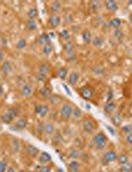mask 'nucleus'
Here are the masks:
<instances>
[{"label":"nucleus","mask_w":132,"mask_h":172,"mask_svg":"<svg viewBox=\"0 0 132 172\" xmlns=\"http://www.w3.org/2000/svg\"><path fill=\"white\" fill-rule=\"evenodd\" d=\"M93 143L95 147L98 150H105L107 146V138L103 132H99L94 136L93 138Z\"/></svg>","instance_id":"nucleus-1"},{"label":"nucleus","mask_w":132,"mask_h":172,"mask_svg":"<svg viewBox=\"0 0 132 172\" xmlns=\"http://www.w3.org/2000/svg\"><path fill=\"white\" fill-rule=\"evenodd\" d=\"M72 110L73 106L69 103H64L60 108V115L63 120H69L72 116Z\"/></svg>","instance_id":"nucleus-2"},{"label":"nucleus","mask_w":132,"mask_h":172,"mask_svg":"<svg viewBox=\"0 0 132 172\" xmlns=\"http://www.w3.org/2000/svg\"><path fill=\"white\" fill-rule=\"evenodd\" d=\"M83 130H84L86 133L88 134H92L95 132V129H96V127H95V124L94 122L91 120V119H84L83 120Z\"/></svg>","instance_id":"nucleus-3"},{"label":"nucleus","mask_w":132,"mask_h":172,"mask_svg":"<svg viewBox=\"0 0 132 172\" xmlns=\"http://www.w3.org/2000/svg\"><path fill=\"white\" fill-rule=\"evenodd\" d=\"M117 155L114 150H107L105 153H104V160L107 163H110V162H114L117 160Z\"/></svg>","instance_id":"nucleus-4"},{"label":"nucleus","mask_w":132,"mask_h":172,"mask_svg":"<svg viewBox=\"0 0 132 172\" xmlns=\"http://www.w3.org/2000/svg\"><path fill=\"white\" fill-rule=\"evenodd\" d=\"M48 106L44 105V104H39L36 106V113L39 114L41 117H45L47 114L48 113Z\"/></svg>","instance_id":"nucleus-5"},{"label":"nucleus","mask_w":132,"mask_h":172,"mask_svg":"<svg viewBox=\"0 0 132 172\" xmlns=\"http://www.w3.org/2000/svg\"><path fill=\"white\" fill-rule=\"evenodd\" d=\"M26 152H27L28 155H29L31 157H33V158L38 157L39 155V149L36 147L33 146V145H28L27 146V149H26Z\"/></svg>","instance_id":"nucleus-6"},{"label":"nucleus","mask_w":132,"mask_h":172,"mask_svg":"<svg viewBox=\"0 0 132 172\" xmlns=\"http://www.w3.org/2000/svg\"><path fill=\"white\" fill-rule=\"evenodd\" d=\"M38 157H39V163H42V164H47V163H48V162H50V160H51V155L47 152H39Z\"/></svg>","instance_id":"nucleus-7"},{"label":"nucleus","mask_w":132,"mask_h":172,"mask_svg":"<svg viewBox=\"0 0 132 172\" xmlns=\"http://www.w3.org/2000/svg\"><path fill=\"white\" fill-rule=\"evenodd\" d=\"M61 23V18L56 14H53L48 19V24L53 28H57Z\"/></svg>","instance_id":"nucleus-8"},{"label":"nucleus","mask_w":132,"mask_h":172,"mask_svg":"<svg viewBox=\"0 0 132 172\" xmlns=\"http://www.w3.org/2000/svg\"><path fill=\"white\" fill-rule=\"evenodd\" d=\"M44 132L47 136H51V135L54 134L55 132V126L53 123L51 122H47L44 124Z\"/></svg>","instance_id":"nucleus-9"},{"label":"nucleus","mask_w":132,"mask_h":172,"mask_svg":"<svg viewBox=\"0 0 132 172\" xmlns=\"http://www.w3.org/2000/svg\"><path fill=\"white\" fill-rule=\"evenodd\" d=\"M21 94H22V96L25 97H31V96H32V94H33V88H32V86H31L30 84L23 85L22 89H21Z\"/></svg>","instance_id":"nucleus-10"},{"label":"nucleus","mask_w":132,"mask_h":172,"mask_svg":"<svg viewBox=\"0 0 132 172\" xmlns=\"http://www.w3.org/2000/svg\"><path fill=\"white\" fill-rule=\"evenodd\" d=\"M79 79H80V76L77 72H71L68 76V82L72 86L77 85V83L79 82Z\"/></svg>","instance_id":"nucleus-11"},{"label":"nucleus","mask_w":132,"mask_h":172,"mask_svg":"<svg viewBox=\"0 0 132 172\" xmlns=\"http://www.w3.org/2000/svg\"><path fill=\"white\" fill-rule=\"evenodd\" d=\"M106 7L109 11L110 12H115L117 11L118 9V5L116 1H113V0H107L106 1Z\"/></svg>","instance_id":"nucleus-12"},{"label":"nucleus","mask_w":132,"mask_h":172,"mask_svg":"<svg viewBox=\"0 0 132 172\" xmlns=\"http://www.w3.org/2000/svg\"><path fill=\"white\" fill-rule=\"evenodd\" d=\"M80 170V163L77 160H71L68 164V171L69 172H79Z\"/></svg>","instance_id":"nucleus-13"},{"label":"nucleus","mask_w":132,"mask_h":172,"mask_svg":"<svg viewBox=\"0 0 132 172\" xmlns=\"http://www.w3.org/2000/svg\"><path fill=\"white\" fill-rule=\"evenodd\" d=\"M81 96L85 98V99H90V98L93 97L94 96V93H93V91L91 90L90 88H84V89H82V91H81Z\"/></svg>","instance_id":"nucleus-14"},{"label":"nucleus","mask_w":132,"mask_h":172,"mask_svg":"<svg viewBox=\"0 0 132 172\" xmlns=\"http://www.w3.org/2000/svg\"><path fill=\"white\" fill-rule=\"evenodd\" d=\"M50 36L48 35H47V33H42V35L39 36V44H42V46L47 44H50Z\"/></svg>","instance_id":"nucleus-15"},{"label":"nucleus","mask_w":132,"mask_h":172,"mask_svg":"<svg viewBox=\"0 0 132 172\" xmlns=\"http://www.w3.org/2000/svg\"><path fill=\"white\" fill-rule=\"evenodd\" d=\"M1 70H2V72L5 74V75H8V74H10L11 71H12L11 63L9 62V61H5V62H3L2 66H1Z\"/></svg>","instance_id":"nucleus-16"},{"label":"nucleus","mask_w":132,"mask_h":172,"mask_svg":"<svg viewBox=\"0 0 132 172\" xmlns=\"http://www.w3.org/2000/svg\"><path fill=\"white\" fill-rule=\"evenodd\" d=\"M15 128L17 129V130H24V129L26 128L27 126V120L24 118H20L19 120L16 121V123H15Z\"/></svg>","instance_id":"nucleus-17"},{"label":"nucleus","mask_w":132,"mask_h":172,"mask_svg":"<svg viewBox=\"0 0 132 172\" xmlns=\"http://www.w3.org/2000/svg\"><path fill=\"white\" fill-rule=\"evenodd\" d=\"M82 38L86 44H90V42L92 41V39H93L92 38V33H91L90 30H85L84 32L82 33Z\"/></svg>","instance_id":"nucleus-18"},{"label":"nucleus","mask_w":132,"mask_h":172,"mask_svg":"<svg viewBox=\"0 0 132 172\" xmlns=\"http://www.w3.org/2000/svg\"><path fill=\"white\" fill-rule=\"evenodd\" d=\"M119 165H122V164H125L127 163V162H129V156L127 155H125V153H121V155H119L117 156V160Z\"/></svg>","instance_id":"nucleus-19"},{"label":"nucleus","mask_w":132,"mask_h":172,"mask_svg":"<svg viewBox=\"0 0 132 172\" xmlns=\"http://www.w3.org/2000/svg\"><path fill=\"white\" fill-rule=\"evenodd\" d=\"M26 27L29 30H36L38 29V23H36V20H28L26 23Z\"/></svg>","instance_id":"nucleus-20"},{"label":"nucleus","mask_w":132,"mask_h":172,"mask_svg":"<svg viewBox=\"0 0 132 172\" xmlns=\"http://www.w3.org/2000/svg\"><path fill=\"white\" fill-rule=\"evenodd\" d=\"M116 108V104L113 101H109L105 106V111L106 113H113Z\"/></svg>","instance_id":"nucleus-21"},{"label":"nucleus","mask_w":132,"mask_h":172,"mask_svg":"<svg viewBox=\"0 0 132 172\" xmlns=\"http://www.w3.org/2000/svg\"><path fill=\"white\" fill-rule=\"evenodd\" d=\"M39 15V10L36 8H31L27 13V16L29 17V20H35Z\"/></svg>","instance_id":"nucleus-22"},{"label":"nucleus","mask_w":132,"mask_h":172,"mask_svg":"<svg viewBox=\"0 0 132 172\" xmlns=\"http://www.w3.org/2000/svg\"><path fill=\"white\" fill-rule=\"evenodd\" d=\"M82 115H83L82 110L80 109L79 107H77V106L73 107V110H72V117L73 118L76 119V120H78V119L82 118Z\"/></svg>","instance_id":"nucleus-23"},{"label":"nucleus","mask_w":132,"mask_h":172,"mask_svg":"<svg viewBox=\"0 0 132 172\" xmlns=\"http://www.w3.org/2000/svg\"><path fill=\"white\" fill-rule=\"evenodd\" d=\"M109 26L113 28V29H118L121 26V20L119 18H113L109 21Z\"/></svg>","instance_id":"nucleus-24"},{"label":"nucleus","mask_w":132,"mask_h":172,"mask_svg":"<svg viewBox=\"0 0 132 172\" xmlns=\"http://www.w3.org/2000/svg\"><path fill=\"white\" fill-rule=\"evenodd\" d=\"M57 76L59 77L61 80H65L67 78V76H68V70H67L66 68H60V69H58Z\"/></svg>","instance_id":"nucleus-25"},{"label":"nucleus","mask_w":132,"mask_h":172,"mask_svg":"<svg viewBox=\"0 0 132 172\" xmlns=\"http://www.w3.org/2000/svg\"><path fill=\"white\" fill-rule=\"evenodd\" d=\"M112 122L113 123L114 126H120L121 125V122H122V118L120 117L119 114H114L112 116Z\"/></svg>","instance_id":"nucleus-26"},{"label":"nucleus","mask_w":132,"mask_h":172,"mask_svg":"<svg viewBox=\"0 0 132 172\" xmlns=\"http://www.w3.org/2000/svg\"><path fill=\"white\" fill-rule=\"evenodd\" d=\"M80 156V152L78 150H76V149H73L70 150V152L68 153V157L69 158H71L72 160H75L76 158H78Z\"/></svg>","instance_id":"nucleus-27"},{"label":"nucleus","mask_w":132,"mask_h":172,"mask_svg":"<svg viewBox=\"0 0 132 172\" xmlns=\"http://www.w3.org/2000/svg\"><path fill=\"white\" fill-rule=\"evenodd\" d=\"M92 44H93L95 46L100 47L104 44V39H103V38H101V36H96L95 38L92 39Z\"/></svg>","instance_id":"nucleus-28"},{"label":"nucleus","mask_w":132,"mask_h":172,"mask_svg":"<svg viewBox=\"0 0 132 172\" xmlns=\"http://www.w3.org/2000/svg\"><path fill=\"white\" fill-rule=\"evenodd\" d=\"M121 131L125 136L128 134H131L132 133V124H126V125H123L121 127Z\"/></svg>","instance_id":"nucleus-29"},{"label":"nucleus","mask_w":132,"mask_h":172,"mask_svg":"<svg viewBox=\"0 0 132 172\" xmlns=\"http://www.w3.org/2000/svg\"><path fill=\"white\" fill-rule=\"evenodd\" d=\"M53 50V45H51V44H45V45H44V47H42V52H44L45 55L51 54Z\"/></svg>","instance_id":"nucleus-30"},{"label":"nucleus","mask_w":132,"mask_h":172,"mask_svg":"<svg viewBox=\"0 0 132 172\" xmlns=\"http://www.w3.org/2000/svg\"><path fill=\"white\" fill-rule=\"evenodd\" d=\"M120 171L121 172H132V164L130 162H127V163L120 165Z\"/></svg>","instance_id":"nucleus-31"},{"label":"nucleus","mask_w":132,"mask_h":172,"mask_svg":"<svg viewBox=\"0 0 132 172\" xmlns=\"http://www.w3.org/2000/svg\"><path fill=\"white\" fill-rule=\"evenodd\" d=\"M39 71L41 74H42V75L47 76V74L50 71V67H48L47 64H42V65H39Z\"/></svg>","instance_id":"nucleus-32"},{"label":"nucleus","mask_w":132,"mask_h":172,"mask_svg":"<svg viewBox=\"0 0 132 172\" xmlns=\"http://www.w3.org/2000/svg\"><path fill=\"white\" fill-rule=\"evenodd\" d=\"M64 49H65V51L67 53H71V52L74 51V44H73L71 41L66 42V44H64Z\"/></svg>","instance_id":"nucleus-33"},{"label":"nucleus","mask_w":132,"mask_h":172,"mask_svg":"<svg viewBox=\"0 0 132 172\" xmlns=\"http://www.w3.org/2000/svg\"><path fill=\"white\" fill-rule=\"evenodd\" d=\"M60 8H61V3L59 1H53L51 3V10H53V12H54V13L59 11Z\"/></svg>","instance_id":"nucleus-34"},{"label":"nucleus","mask_w":132,"mask_h":172,"mask_svg":"<svg viewBox=\"0 0 132 172\" xmlns=\"http://www.w3.org/2000/svg\"><path fill=\"white\" fill-rule=\"evenodd\" d=\"M6 113L14 120L15 117H17V115H18V110L16 108H9L7 111H6Z\"/></svg>","instance_id":"nucleus-35"},{"label":"nucleus","mask_w":132,"mask_h":172,"mask_svg":"<svg viewBox=\"0 0 132 172\" xmlns=\"http://www.w3.org/2000/svg\"><path fill=\"white\" fill-rule=\"evenodd\" d=\"M60 38L65 39V41H68L70 38V33L68 30H63L60 32Z\"/></svg>","instance_id":"nucleus-36"},{"label":"nucleus","mask_w":132,"mask_h":172,"mask_svg":"<svg viewBox=\"0 0 132 172\" xmlns=\"http://www.w3.org/2000/svg\"><path fill=\"white\" fill-rule=\"evenodd\" d=\"M1 120L4 122V123H6V124H11V122L13 121V119H12L10 116H9L7 113H4L2 116H1Z\"/></svg>","instance_id":"nucleus-37"},{"label":"nucleus","mask_w":132,"mask_h":172,"mask_svg":"<svg viewBox=\"0 0 132 172\" xmlns=\"http://www.w3.org/2000/svg\"><path fill=\"white\" fill-rule=\"evenodd\" d=\"M39 93H41V94L42 97H50L51 96V91L50 89L47 88H42L41 89V91H39Z\"/></svg>","instance_id":"nucleus-38"},{"label":"nucleus","mask_w":132,"mask_h":172,"mask_svg":"<svg viewBox=\"0 0 132 172\" xmlns=\"http://www.w3.org/2000/svg\"><path fill=\"white\" fill-rule=\"evenodd\" d=\"M16 46H17L18 49H23V48H25V47L27 46V41H26L24 38H21V39H19V41L17 42Z\"/></svg>","instance_id":"nucleus-39"},{"label":"nucleus","mask_w":132,"mask_h":172,"mask_svg":"<svg viewBox=\"0 0 132 172\" xmlns=\"http://www.w3.org/2000/svg\"><path fill=\"white\" fill-rule=\"evenodd\" d=\"M113 36H114L117 39H122V38H123V36H124V33H123V32H122L121 30L116 29L114 30V33H113Z\"/></svg>","instance_id":"nucleus-40"},{"label":"nucleus","mask_w":132,"mask_h":172,"mask_svg":"<svg viewBox=\"0 0 132 172\" xmlns=\"http://www.w3.org/2000/svg\"><path fill=\"white\" fill-rule=\"evenodd\" d=\"M125 142H126L127 145L132 146V133L131 134H128L125 136Z\"/></svg>","instance_id":"nucleus-41"},{"label":"nucleus","mask_w":132,"mask_h":172,"mask_svg":"<svg viewBox=\"0 0 132 172\" xmlns=\"http://www.w3.org/2000/svg\"><path fill=\"white\" fill-rule=\"evenodd\" d=\"M7 170V164L3 161H0V172H6Z\"/></svg>","instance_id":"nucleus-42"},{"label":"nucleus","mask_w":132,"mask_h":172,"mask_svg":"<svg viewBox=\"0 0 132 172\" xmlns=\"http://www.w3.org/2000/svg\"><path fill=\"white\" fill-rule=\"evenodd\" d=\"M39 172H51V168L50 166H47V165H42Z\"/></svg>","instance_id":"nucleus-43"},{"label":"nucleus","mask_w":132,"mask_h":172,"mask_svg":"<svg viewBox=\"0 0 132 172\" xmlns=\"http://www.w3.org/2000/svg\"><path fill=\"white\" fill-rule=\"evenodd\" d=\"M106 129H107V131H109V133L112 135V136H116V132L112 127H110V126H106Z\"/></svg>","instance_id":"nucleus-44"},{"label":"nucleus","mask_w":132,"mask_h":172,"mask_svg":"<svg viewBox=\"0 0 132 172\" xmlns=\"http://www.w3.org/2000/svg\"><path fill=\"white\" fill-rule=\"evenodd\" d=\"M13 147H14V150H18L20 149V143L18 142L17 140L13 141Z\"/></svg>","instance_id":"nucleus-45"},{"label":"nucleus","mask_w":132,"mask_h":172,"mask_svg":"<svg viewBox=\"0 0 132 172\" xmlns=\"http://www.w3.org/2000/svg\"><path fill=\"white\" fill-rule=\"evenodd\" d=\"M38 80H39V81H41V82H44L45 80H47V76L42 75V74L39 73V75H38Z\"/></svg>","instance_id":"nucleus-46"},{"label":"nucleus","mask_w":132,"mask_h":172,"mask_svg":"<svg viewBox=\"0 0 132 172\" xmlns=\"http://www.w3.org/2000/svg\"><path fill=\"white\" fill-rule=\"evenodd\" d=\"M62 86H63V89H64V90H65V91L67 93V94H68V96H72V94H71V91L69 90L68 86H66L65 84H63Z\"/></svg>","instance_id":"nucleus-47"},{"label":"nucleus","mask_w":132,"mask_h":172,"mask_svg":"<svg viewBox=\"0 0 132 172\" xmlns=\"http://www.w3.org/2000/svg\"><path fill=\"white\" fill-rule=\"evenodd\" d=\"M42 132H44V124H39L38 126V133L42 134Z\"/></svg>","instance_id":"nucleus-48"},{"label":"nucleus","mask_w":132,"mask_h":172,"mask_svg":"<svg viewBox=\"0 0 132 172\" xmlns=\"http://www.w3.org/2000/svg\"><path fill=\"white\" fill-rule=\"evenodd\" d=\"M3 94H4V89H3L2 86H0V97H2Z\"/></svg>","instance_id":"nucleus-49"},{"label":"nucleus","mask_w":132,"mask_h":172,"mask_svg":"<svg viewBox=\"0 0 132 172\" xmlns=\"http://www.w3.org/2000/svg\"><path fill=\"white\" fill-rule=\"evenodd\" d=\"M6 172H16V171H15V169H14L13 167H8L7 170H6Z\"/></svg>","instance_id":"nucleus-50"},{"label":"nucleus","mask_w":132,"mask_h":172,"mask_svg":"<svg viewBox=\"0 0 132 172\" xmlns=\"http://www.w3.org/2000/svg\"><path fill=\"white\" fill-rule=\"evenodd\" d=\"M3 55H4V53H3V51L1 50V49H0V60H1L2 58H3Z\"/></svg>","instance_id":"nucleus-51"},{"label":"nucleus","mask_w":132,"mask_h":172,"mask_svg":"<svg viewBox=\"0 0 132 172\" xmlns=\"http://www.w3.org/2000/svg\"><path fill=\"white\" fill-rule=\"evenodd\" d=\"M129 21H130V23L132 24V14L129 16Z\"/></svg>","instance_id":"nucleus-52"},{"label":"nucleus","mask_w":132,"mask_h":172,"mask_svg":"<svg viewBox=\"0 0 132 172\" xmlns=\"http://www.w3.org/2000/svg\"><path fill=\"white\" fill-rule=\"evenodd\" d=\"M131 147H130V152H131V153H132V146H130Z\"/></svg>","instance_id":"nucleus-53"},{"label":"nucleus","mask_w":132,"mask_h":172,"mask_svg":"<svg viewBox=\"0 0 132 172\" xmlns=\"http://www.w3.org/2000/svg\"><path fill=\"white\" fill-rule=\"evenodd\" d=\"M19 172H26V171H25V170H20Z\"/></svg>","instance_id":"nucleus-54"},{"label":"nucleus","mask_w":132,"mask_h":172,"mask_svg":"<svg viewBox=\"0 0 132 172\" xmlns=\"http://www.w3.org/2000/svg\"><path fill=\"white\" fill-rule=\"evenodd\" d=\"M129 4H130V5H132V1H130V2H129Z\"/></svg>","instance_id":"nucleus-55"},{"label":"nucleus","mask_w":132,"mask_h":172,"mask_svg":"<svg viewBox=\"0 0 132 172\" xmlns=\"http://www.w3.org/2000/svg\"><path fill=\"white\" fill-rule=\"evenodd\" d=\"M131 70H132V68H131Z\"/></svg>","instance_id":"nucleus-56"}]
</instances>
